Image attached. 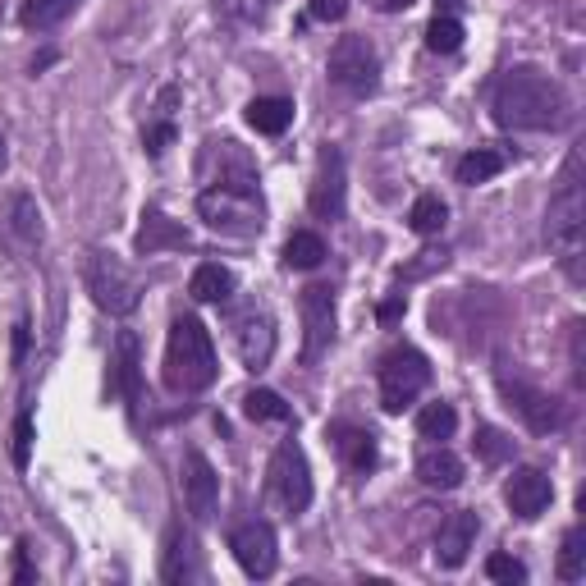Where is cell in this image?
Listing matches in <instances>:
<instances>
[{"instance_id":"obj_1","label":"cell","mask_w":586,"mask_h":586,"mask_svg":"<svg viewBox=\"0 0 586 586\" xmlns=\"http://www.w3.org/2000/svg\"><path fill=\"white\" fill-rule=\"evenodd\" d=\"M573 120L564 87L554 83L541 69H509L495 83V124L500 129H518V133H545V129H564Z\"/></svg>"},{"instance_id":"obj_26","label":"cell","mask_w":586,"mask_h":586,"mask_svg":"<svg viewBox=\"0 0 586 586\" xmlns=\"http://www.w3.org/2000/svg\"><path fill=\"white\" fill-rule=\"evenodd\" d=\"M500 170H504V152H495V147H477V152H467L463 161H458V184L477 188V184H486V179H495Z\"/></svg>"},{"instance_id":"obj_23","label":"cell","mask_w":586,"mask_h":586,"mask_svg":"<svg viewBox=\"0 0 586 586\" xmlns=\"http://www.w3.org/2000/svg\"><path fill=\"white\" fill-rule=\"evenodd\" d=\"M339 435V454L353 472H371L380 463V449H376V435L371 431H358V426H335Z\"/></svg>"},{"instance_id":"obj_8","label":"cell","mask_w":586,"mask_h":586,"mask_svg":"<svg viewBox=\"0 0 586 586\" xmlns=\"http://www.w3.org/2000/svg\"><path fill=\"white\" fill-rule=\"evenodd\" d=\"M197 179L202 184H225V188H257V161L248 156V147H239L234 138H207L202 156H197Z\"/></svg>"},{"instance_id":"obj_4","label":"cell","mask_w":586,"mask_h":586,"mask_svg":"<svg viewBox=\"0 0 586 586\" xmlns=\"http://www.w3.org/2000/svg\"><path fill=\"white\" fill-rule=\"evenodd\" d=\"M197 216L207 220L216 234H229V239H257L266 229V202H261L257 188L211 184L197 193Z\"/></svg>"},{"instance_id":"obj_18","label":"cell","mask_w":586,"mask_h":586,"mask_svg":"<svg viewBox=\"0 0 586 586\" xmlns=\"http://www.w3.org/2000/svg\"><path fill=\"white\" fill-rule=\"evenodd\" d=\"M138 257H161V252H179V248H193V234H188L179 220H170L165 211H142V225H138V239H133Z\"/></svg>"},{"instance_id":"obj_12","label":"cell","mask_w":586,"mask_h":586,"mask_svg":"<svg viewBox=\"0 0 586 586\" xmlns=\"http://www.w3.org/2000/svg\"><path fill=\"white\" fill-rule=\"evenodd\" d=\"M229 550H234V559H239V568L248 577H271L275 564H280V541H275V527L266 518H248L234 527V536H229Z\"/></svg>"},{"instance_id":"obj_36","label":"cell","mask_w":586,"mask_h":586,"mask_svg":"<svg viewBox=\"0 0 586 586\" xmlns=\"http://www.w3.org/2000/svg\"><path fill=\"white\" fill-rule=\"evenodd\" d=\"M477 449H481V458H486V463H504V458L513 454V440L504 431H495V426H481V431H477Z\"/></svg>"},{"instance_id":"obj_37","label":"cell","mask_w":586,"mask_h":586,"mask_svg":"<svg viewBox=\"0 0 586 586\" xmlns=\"http://www.w3.org/2000/svg\"><path fill=\"white\" fill-rule=\"evenodd\" d=\"M28 454H33V413H19L14 422V467H28Z\"/></svg>"},{"instance_id":"obj_28","label":"cell","mask_w":586,"mask_h":586,"mask_svg":"<svg viewBox=\"0 0 586 586\" xmlns=\"http://www.w3.org/2000/svg\"><path fill=\"white\" fill-rule=\"evenodd\" d=\"M445 220H449V207H445V202H440L435 193L417 197L413 211H408V225H413V234H422V239L440 234V229H445Z\"/></svg>"},{"instance_id":"obj_25","label":"cell","mask_w":586,"mask_h":586,"mask_svg":"<svg viewBox=\"0 0 586 586\" xmlns=\"http://www.w3.org/2000/svg\"><path fill=\"white\" fill-rule=\"evenodd\" d=\"M74 10H78V0H23L19 23L23 28H33V33H46V28H55V23H65Z\"/></svg>"},{"instance_id":"obj_19","label":"cell","mask_w":586,"mask_h":586,"mask_svg":"<svg viewBox=\"0 0 586 586\" xmlns=\"http://www.w3.org/2000/svg\"><path fill=\"white\" fill-rule=\"evenodd\" d=\"M110 385L129 399V408L138 413L142 403V362H138V335L133 330H120L115 339V371H110Z\"/></svg>"},{"instance_id":"obj_24","label":"cell","mask_w":586,"mask_h":586,"mask_svg":"<svg viewBox=\"0 0 586 586\" xmlns=\"http://www.w3.org/2000/svg\"><path fill=\"white\" fill-rule=\"evenodd\" d=\"M248 124L257 133H266V138H280V133L293 124V101H284V97H257L248 106Z\"/></svg>"},{"instance_id":"obj_3","label":"cell","mask_w":586,"mask_h":586,"mask_svg":"<svg viewBox=\"0 0 586 586\" xmlns=\"http://www.w3.org/2000/svg\"><path fill=\"white\" fill-rule=\"evenodd\" d=\"M582 156H568L564 179H559V193L550 197V211H545V239H550L559 266L568 271V280L582 284V234H586V197H582Z\"/></svg>"},{"instance_id":"obj_40","label":"cell","mask_w":586,"mask_h":586,"mask_svg":"<svg viewBox=\"0 0 586 586\" xmlns=\"http://www.w3.org/2000/svg\"><path fill=\"white\" fill-rule=\"evenodd\" d=\"M403 307H408V303H403V293H394V298H385V303L376 307L380 326H394V321H399V316H403Z\"/></svg>"},{"instance_id":"obj_6","label":"cell","mask_w":586,"mask_h":586,"mask_svg":"<svg viewBox=\"0 0 586 586\" xmlns=\"http://www.w3.org/2000/svg\"><path fill=\"white\" fill-rule=\"evenodd\" d=\"M83 284H87V293H92V303L110 316H129V312H138V303H142L138 280H133L115 257H106V252H87Z\"/></svg>"},{"instance_id":"obj_39","label":"cell","mask_w":586,"mask_h":586,"mask_svg":"<svg viewBox=\"0 0 586 586\" xmlns=\"http://www.w3.org/2000/svg\"><path fill=\"white\" fill-rule=\"evenodd\" d=\"M170 142H174V124H170V120H165V124H152V129H147V152H152V156H161Z\"/></svg>"},{"instance_id":"obj_38","label":"cell","mask_w":586,"mask_h":586,"mask_svg":"<svg viewBox=\"0 0 586 586\" xmlns=\"http://www.w3.org/2000/svg\"><path fill=\"white\" fill-rule=\"evenodd\" d=\"M348 14V0H307V19L316 23H339Z\"/></svg>"},{"instance_id":"obj_33","label":"cell","mask_w":586,"mask_h":586,"mask_svg":"<svg viewBox=\"0 0 586 586\" xmlns=\"http://www.w3.org/2000/svg\"><path fill=\"white\" fill-rule=\"evenodd\" d=\"M559 577H564V582H582L586 577V536H582V527H573V532L564 536V550H559Z\"/></svg>"},{"instance_id":"obj_31","label":"cell","mask_w":586,"mask_h":586,"mask_svg":"<svg viewBox=\"0 0 586 586\" xmlns=\"http://www.w3.org/2000/svg\"><path fill=\"white\" fill-rule=\"evenodd\" d=\"M426 46H431L435 55H454L458 46H463V23H458L454 14H435V19L426 23Z\"/></svg>"},{"instance_id":"obj_21","label":"cell","mask_w":586,"mask_h":586,"mask_svg":"<svg viewBox=\"0 0 586 586\" xmlns=\"http://www.w3.org/2000/svg\"><path fill=\"white\" fill-rule=\"evenodd\" d=\"M321 261H326V239L316 229H293L284 239V266L289 271H316Z\"/></svg>"},{"instance_id":"obj_34","label":"cell","mask_w":586,"mask_h":586,"mask_svg":"<svg viewBox=\"0 0 586 586\" xmlns=\"http://www.w3.org/2000/svg\"><path fill=\"white\" fill-rule=\"evenodd\" d=\"M10 225L19 229L28 243L42 239V211H37V202H33L28 193H14V197H10Z\"/></svg>"},{"instance_id":"obj_10","label":"cell","mask_w":586,"mask_h":586,"mask_svg":"<svg viewBox=\"0 0 586 586\" xmlns=\"http://www.w3.org/2000/svg\"><path fill=\"white\" fill-rule=\"evenodd\" d=\"M271 495L289 513H303L312 504V467L298 440H280L271 454Z\"/></svg>"},{"instance_id":"obj_14","label":"cell","mask_w":586,"mask_h":586,"mask_svg":"<svg viewBox=\"0 0 586 586\" xmlns=\"http://www.w3.org/2000/svg\"><path fill=\"white\" fill-rule=\"evenodd\" d=\"M179 481H184L188 513H193L197 522L211 518V513H216V504H220V477H216V467H211V458L197 454V449H188L184 467H179Z\"/></svg>"},{"instance_id":"obj_20","label":"cell","mask_w":586,"mask_h":586,"mask_svg":"<svg viewBox=\"0 0 586 586\" xmlns=\"http://www.w3.org/2000/svg\"><path fill=\"white\" fill-rule=\"evenodd\" d=\"M463 477H467L463 458H458L454 449H445V445L426 449V454L417 458V481H422V486H431V490H458V486H463Z\"/></svg>"},{"instance_id":"obj_16","label":"cell","mask_w":586,"mask_h":586,"mask_svg":"<svg viewBox=\"0 0 586 586\" xmlns=\"http://www.w3.org/2000/svg\"><path fill=\"white\" fill-rule=\"evenodd\" d=\"M234 344H239L243 367L266 371L275 358V321L266 312H257V307H248V312L234 321Z\"/></svg>"},{"instance_id":"obj_30","label":"cell","mask_w":586,"mask_h":586,"mask_svg":"<svg viewBox=\"0 0 586 586\" xmlns=\"http://www.w3.org/2000/svg\"><path fill=\"white\" fill-rule=\"evenodd\" d=\"M243 413H248L252 422H289V403L275 390H248L243 394Z\"/></svg>"},{"instance_id":"obj_17","label":"cell","mask_w":586,"mask_h":586,"mask_svg":"<svg viewBox=\"0 0 586 586\" xmlns=\"http://www.w3.org/2000/svg\"><path fill=\"white\" fill-rule=\"evenodd\" d=\"M477 532H481V518L472 509H458L440 522V536H435V564L440 568H463L472 545H477Z\"/></svg>"},{"instance_id":"obj_44","label":"cell","mask_w":586,"mask_h":586,"mask_svg":"<svg viewBox=\"0 0 586 586\" xmlns=\"http://www.w3.org/2000/svg\"><path fill=\"white\" fill-rule=\"evenodd\" d=\"M51 60H55V51H42V55H37V60H33V74H42V69L51 65Z\"/></svg>"},{"instance_id":"obj_7","label":"cell","mask_w":586,"mask_h":586,"mask_svg":"<svg viewBox=\"0 0 586 586\" xmlns=\"http://www.w3.org/2000/svg\"><path fill=\"white\" fill-rule=\"evenodd\" d=\"M326 74L335 87H344L348 97H371L380 87V55L371 51L367 37H339Z\"/></svg>"},{"instance_id":"obj_42","label":"cell","mask_w":586,"mask_h":586,"mask_svg":"<svg viewBox=\"0 0 586 586\" xmlns=\"http://www.w3.org/2000/svg\"><path fill=\"white\" fill-rule=\"evenodd\" d=\"M23 353H28V326H14V362H23Z\"/></svg>"},{"instance_id":"obj_9","label":"cell","mask_w":586,"mask_h":586,"mask_svg":"<svg viewBox=\"0 0 586 586\" xmlns=\"http://www.w3.org/2000/svg\"><path fill=\"white\" fill-rule=\"evenodd\" d=\"M500 394L504 403H509L513 413L527 422V431L536 435H550L564 426V403L554 399V394H545L541 385H532V380H522V376H509V371H500Z\"/></svg>"},{"instance_id":"obj_27","label":"cell","mask_w":586,"mask_h":586,"mask_svg":"<svg viewBox=\"0 0 586 586\" xmlns=\"http://www.w3.org/2000/svg\"><path fill=\"white\" fill-rule=\"evenodd\" d=\"M165 582H193L197 568H193V545L179 536V527H170V541H165V568H161Z\"/></svg>"},{"instance_id":"obj_13","label":"cell","mask_w":586,"mask_h":586,"mask_svg":"<svg viewBox=\"0 0 586 586\" xmlns=\"http://www.w3.org/2000/svg\"><path fill=\"white\" fill-rule=\"evenodd\" d=\"M344 193H348L344 152H339V147H321V156H316V174H312V193H307L312 216L316 220H339L344 216Z\"/></svg>"},{"instance_id":"obj_32","label":"cell","mask_w":586,"mask_h":586,"mask_svg":"<svg viewBox=\"0 0 586 586\" xmlns=\"http://www.w3.org/2000/svg\"><path fill=\"white\" fill-rule=\"evenodd\" d=\"M211 5H216V14L225 23H234V28H248V23H261L271 14V0H211Z\"/></svg>"},{"instance_id":"obj_35","label":"cell","mask_w":586,"mask_h":586,"mask_svg":"<svg viewBox=\"0 0 586 586\" xmlns=\"http://www.w3.org/2000/svg\"><path fill=\"white\" fill-rule=\"evenodd\" d=\"M486 577L500 586H522L527 582V564L522 559H513V554H490L486 559Z\"/></svg>"},{"instance_id":"obj_29","label":"cell","mask_w":586,"mask_h":586,"mask_svg":"<svg viewBox=\"0 0 586 586\" xmlns=\"http://www.w3.org/2000/svg\"><path fill=\"white\" fill-rule=\"evenodd\" d=\"M458 431V413L449 403H426L422 413H417V435L422 440H449Z\"/></svg>"},{"instance_id":"obj_2","label":"cell","mask_w":586,"mask_h":586,"mask_svg":"<svg viewBox=\"0 0 586 586\" xmlns=\"http://www.w3.org/2000/svg\"><path fill=\"white\" fill-rule=\"evenodd\" d=\"M220 376L211 330L197 316H174L170 339H165V385L174 394H202Z\"/></svg>"},{"instance_id":"obj_15","label":"cell","mask_w":586,"mask_h":586,"mask_svg":"<svg viewBox=\"0 0 586 586\" xmlns=\"http://www.w3.org/2000/svg\"><path fill=\"white\" fill-rule=\"evenodd\" d=\"M504 500H509L513 518L532 522V518H541V513L550 509V500H554V481L545 477L541 467H513V477L504 481Z\"/></svg>"},{"instance_id":"obj_5","label":"cell","mask_w":586,"mask_h":586,"mask_svg":"<svg viewBox=\"0 0 586 586\" xmlns=\"http://www.w3.org/2000/svg\"><path fill=\"white\" fill-rule=\"evenodd\" d=\"M376 380H380V408H385L390 417H399L403 408H408V403L431 385V362H426L417 348L399 344V348H390V353L380 358Z\"/></svg>"},{"instance_id":"obj_22","label":"cell","mask_w":586,"mask_h":586,"mask_svg":"<svg viewBox=\"0 0 586 586\" xmlns=\"http://www.w3.org/2000/svg\"><path fill=\"white\" fill-rule=\"evenodd\" d=\"M188 293H193L197 303H229V293H234V275L220 266V261H202L188 280Z\"/></svg>"},{"instance_id":"obj_11","label":"cell","mask_w":586,"mask_h":586,"mask_svg":"<svg viewBox=\"0 0 586 586\" xmlns=\"http://www.w3.org/2000/svg\"><path fill=\"white\" fill-rule=\"evenodd\" d=\"M298 312H303V362L316 367L335 344V293H330V284H307L303 298H298Z\"/></svg>"},{"instance_id":"obj_41","label":"cell","mask_w":586,"mask_h":586,"mask_svg":"<svg viewBox=\"0 0 586 586\" xmlns=\"http://www.w3.org/2000/svg\"><path fill=\"white\" fill-rule=\"evenodd\" d=\"M371 10H380V14H403V10H413L417 0H367Z\"/></svg>"},{"instance_id":"obj_43","label":"cell","mask_w":586,"mask_h":586,"mask_svg":"<svg viewBox=\"0 0 586 586\" xmlns=\"http://www.w3.org/2000/svg\"><path fill=\"white\" fill-rule=\"evenodd\" d=\"M14 577H19V582H33V564H28V554H23V545H19V568H14Z\"/></svg>"}]
</instances>
